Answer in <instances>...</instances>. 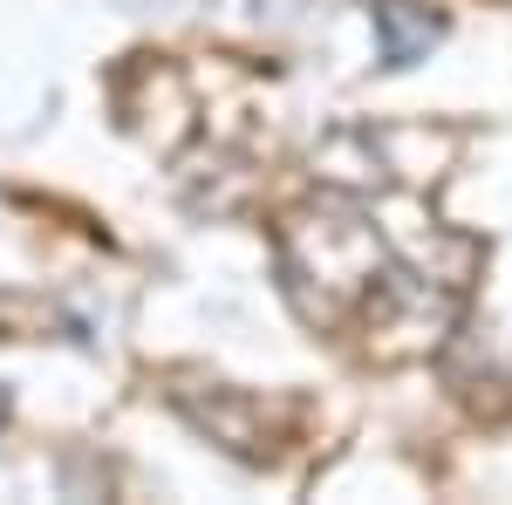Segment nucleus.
Returning a JSON list of instances; mask_svg holds the SVG:
<instances>
[{"instance_id":"obj_1","label":"nucleus","mask_w":512,"mask_h":505,"mask_svg":"<svg viewBox=\"0 0 512 505\" xmlns=\"http://www.w3.org/2000/svg\"><path fill=\"white\" fill-rule=\"evenodd\" d=\"M376 28H383V62H390V69H410L437 41V14L410 7V0H383V7H376Z\"/></svg>"},{"instance_id":"obj_2","label":"nucleus","mask_w":512,"mask_h":505,"mask_svg":"<svg viewBox=\"0 0 512 505\" xmlns=\"http://www.w3.org/2000/svg\"><path fill=\"white\" fill-rule=\"evenodd\" d=\"M0 424H7V389H0Z\"/></svg>"}]
</instances>
